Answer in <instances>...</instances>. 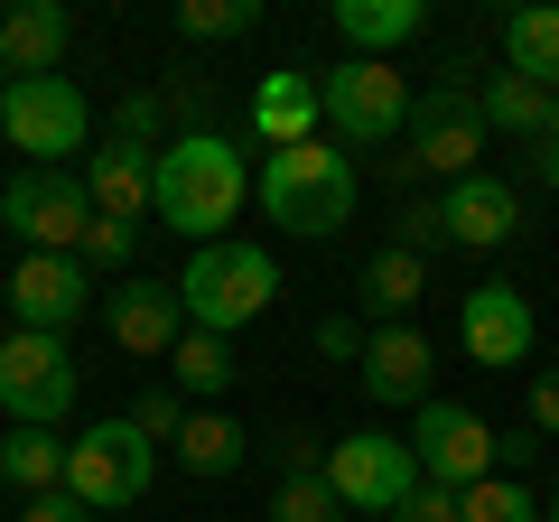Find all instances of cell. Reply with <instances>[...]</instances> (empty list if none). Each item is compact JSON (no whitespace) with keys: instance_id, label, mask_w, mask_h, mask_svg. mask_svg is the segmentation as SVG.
I'll return each mask as SVG.
<instances>
[{"instance_id":"6da1fadb","label":"cell","mask_w":559,"mask_h":522,"mask_svg":"<svg viewBox=\"0 0 559 522\" xmlns=\"http://www.w3.org/2000/svg\"><path fill=\"white\" fill-rule=\"evenodd\" d=\"M159 215L187 242H224V224L242 215V141L224 131H178L159 150Z\"/></svg>"},{"instance_id":"7a4b0ae2","label":"cell","mask_w":559,"mask_h":522,"mask_svg":"<svg viewBox=\"0 0 559 522\" xmlns=\"http://www.w3.org/2000/svg\"><path fill=\"white\" fill-rule=\"evenodd\" d=\"M261 215L280 224V234H299V242H326L345 234V215H355V159L326 141H299V150H271L252 178Z\"/></svg>"},{"instance_id":"3957f363","label":"cell","mask_w":559,"mask_h":522,"mask_svg":"<svg viewBox=\"0 0 559 522\" xmlns=\"http://www.w3.org/2000/svg\"><path fill=\"white\" fill-rule=\"evenodd\" d=\"M271 299H280V261L261 252V242H197V261L178 271V308H187V327H205V336L252 327Z\"/></svg>"},{"instance_id":"277c9868","label":"cell","mask_w":559,"mask_h":522,"mask_svg":"<svg viewBox=\"0 0 559 522\" xmlns=\"http://www.w3.org/2000/svg\"><path fill=\"white\" fill-rule=\"evenodd\" d=\"M318 103H326V131H336L345 150H401V131H411V84H401L392 57H345L318 75Z\"/></svg>"},{"instance_id":"5b68a950","label":"cell","mask_w":559,"mask_h":522,"mask_svg":"<svg viewBox=\"0 0 559 522\" xmlns=\"http://www.w3.org/2000/svg\"><path fill=\"white\" fill-rule=\"evenodd\" d=\"M326 485H336L345 513L392 522L429 476H419V448L411 439H392V429H345V439H326Z\"/></svg>"},{"instance_id":"8992f818","label":"cell","mask_w":559,"mask_h":522,"mask_svg":"<svg viewBox=\"0 0 559 522\" xmlns=\"http://www.w3.org/2000/svg\"><path fill=\"white\" fill-rule=\"evenodd\" d=\"M0 131H10V150H28V168H66L94 141V103H84L75 75H10Z\"/></svg>"},{"instance_id":"52a82bcc","label":"cell","mask_w":559,"mask_h":522,"mask_svg":"<svg viewBox=\"0 0 559 522\" xmlns=\"http://www.w3.org/2000/svg\"><path fill=\"white\" fill-rule=\"evenodd\" d=\"M0 411H10V429H57L75 411V355H66V336H38V327L0 336Z\"/></svg>"},{"instance_id":"ba28073f","label":"cell","mask_w":559,"mask_h":522,"mask_svg":"<svg viewBox=\"0 0 559 522\" xmlns=\"http://www.w3.org/2000/svg\"><path fill=\"white\" fill-rule=\"evenodd\" d=\"M150 476H159V448L140 439L131 420H94L75 448H66V495H84L94 513L140 503V495H150Z\"/></svg>"},{"instance_id":"9c48e42d","label":"cell","mask_w":559,"mask_h":522,"mask_svg":"<svg viewBox=\"0 0 559 522\" xmlns=\"http://www.w3.org/2000/svg\"><path fill=\"white\" fill-rule=\"evenodd\" d=\"M401 150L419 159V178H476V150H485V103L466 94V75L429 84V94L411 103V131H401Z\"/></svg>"},{"instance_id":"30bf717a","label":"cell","mask_w":559,"mask_h":522,"mask_svg":"<svg viewBox=\"0 0 559 522\" xmlns=\"http://www.w3.org/2000/svg\"><path fill=\"white\" fill-rule=\"evenodd\" d=\"M0 224H10L28 252H84L94 197H84V178H66V168H20V178L0 187Z\"/></svg>"},{"instance_id":"8fae6325","label":"cell","mask_w":559,"mask_h":522,"mask_svg":"<svg viewBox=\"0 0 559 522\" xmlns=\"http://www.w3.org/2000/svg\"><path fill=\"white\" fill-rule=\"evenodd\" d=\"M411 448H419V476L448 485V495H476V485L495 476V429H485L466 402H419Z\"/></svg>"},{"instance_id":"7c38bea8","label":"cell","mask_w":559,"mask_h":522,"mask_svg":"<svg viewBox=\"0 0 559 522\" xmlns=\"http://www.w3.org/2000/svg\"><path fill=\"white\" fill-rule=\"evenodd\" d=\"M0 299H10V318H20V327L66 336V327L94 308V271H84L75 252H20V271L0 281Z\"/></svg>"},{"instance_id":"4fadbf2b","label":"cell","mask_w":559,"mask_h":522,"mask_svg":"<svg viewBox=\"0 0 559 522\" xmlns=\"http://www.w3.org/2000/svg\"><path fill=\"white\" fill-rule=\"evenodd\" d=\"M457 336H466V364H485V373H522L532 364V299H522L513 281H485V289H466V318H457Z\"/></svg>"},{"instance_id":"5bb4252c","label":"cell","mask_w":559,"mask_h":522,"mask_svg":"<svg viewBox=\"0 0 559 522\" xmlns=\"http://www.w3.org/2000/svg\"><path fill=\"white\" fill-rule=\"evenodd\" d=\"M103 327H112V345H121V355H140V364L178 355V336H187L178 281H121L112 299H103Z\"/></svg>"},{"instance_id":"9a60e30c","label":"cell","mask_w":559,"mask_h":522,"mask_svg":"<svg viewBox=\"0 0 559 522\" xmlns=\"http://www.w3.org/2000/svg\"><path fill=\"white\" fill-rule=\"evenodd\" d=\"M84 197H94V215H112V224L159 215V150L103 141V150H94V178H84Z\"/></svg>"},{"instance_id":"2e32d148","label":"cell","mask_w":559,"mask_h":522,"mask_svg":"<svg viewBox=\"0 0 559 522\" xmlns=\"http://www.w3.org/2000/svg\"><path fill=\"white\" fill-rule=\"evenodd\" d=\"M252 141L261 150H299V141H318V121H326V103H318V75H299V66H280V75H261L252 84Z\"/></svg>"},{"instance_id":"e0dca14e","label":"cell","mask_w":559,"mask_h":522,"mask_svg":"<svg viewBox=\"0 0 559 522\" xmlns=\"http://www.w3.org/2000/svg\"><path fill=\"white\" fill-rule=\"evenodd\" d=\"M429 364H439V355H429V336L401 318V327H373V336H364L355 382L373 392V402H429Z\"/></svg>"},{"instance_id":"ac0fdd59","label":"cell","mask_w":559,"mask_h":522,"mask_svg":"<svg viewBox=\"0 0 559 522\" xmlns=\"http://www.w3.org/2000/svg\"><path fill=\"white\" fill-rule=\"evenodd\" d=\"M439 205H448V242H457V252H503L513 224H522V197L503 178H485V168H476V178H457Z\"/></svg>"},{"instance_id":"d6986e66","label":"cell","mask_w":559,"mask_h":522,"mask_svg":"<svg viewBox=\"0 0 559 522\" xmlns=\"http://www.w3.org/2000/svg\"><path fill=\"white\" fill-rule=\"evenodd\" d=\"M66 47H75V20H66L57 0H10L0 10V66L10 75H57Z\"/></svg>"},{"instance_id":"ffe728a7","label":"cell","mask_w":559,"mask_h":522,"mask_svg":"<svg viewBox=\"0 0 559 522\" xmlns=\"http://www.w3.org/2000/svg\"><path fill=\"white\" fill-rule=\"evenodd\" d=\"M476 103H485V131H513V141H532V150L559 131V94H550V84H532V75H513V66L485 75Z\"/></svg>"},{"instance_id":"44dd1931","label":"cell","mask_w":559,"mask_h":522,"mask_svg":"<svg viewBox=\"0 0 559 522\" xmlns=\"http://www.w3.org/2000/svg\"><path fill=\"white\" fill-rule=\"evenodd\" d=\"M419 289H429V261H419V252H401V242H382V252L364 261L355 299H364V318H373V327H401V318L419 308Z\"/></svg>"},{"instance_id":"7402d4cb","label":"cell","mask_w":559,"mask_h":522,"mask_svg":"<svg viewBox=\"0 0 559 522\" xmlns=\"http://www.w3.org/2000/svg\"><path fill=\"white\" fill-rule=\"evenodd\" d=\"M429 28V0H336V38L364 47V57H392Z\"/></svg>"},{"instance_id":"603a6c76","label":"cell","mask_w":559,"mask_h":522,"mask_svg":"<svg viewBox=\"0 0 559 522\" xmlns=\"http://www.w3.org/2000/svg\"><path fill=\"white\" fill-rule=\"evenodd\" d=\"M503 66L559 94V10H550V0H532V10H513V20H503Z\"/></svg>"},{"instance_id":"cb8c5ba5","label":"cell","mask_w":559,"mask_h":522,"mask_svg":"<svg viewBox=\"0 0 559 522\" xmlns=\"http://www.w3.org/2000/svg\"><path fill=\"white\" fill-rule=\"evenodd\" d=\"M66 448H75V439H57V429H10V439H0V485L57 495V485H66Z\"/></svg>"},{"instance_id":"d4e9b609","label":"cell","mask_w":559,"mask_h":522,"mask_svg":"<svg viewBox=\"0 0 559 522\" xmlns=\"http://www.w3.org/2000/svg\"><path fill=\"white\" fill-rule=\"evenodd\" d=\"M168 382H178L187 402H215V392H234V336H205V327H187L178 355H168Z\"/></svg>"},{"instance_id":"484cf974","label":"cell","mask_w":559,"mask_h":522,"mask_svg":"<svg viewBox=\"0 0 559 522\" xmlns=\"http://www.w3.org/2000/svg\"><path fill=\"white\" fill-rule=\"evenodd\" d=\"M242 458H252V448H242V429L224 420V411H187V429H178V466L187 476L215 485V476H234Z\"/></svg>"},{"instance_id":"4316f807","label":"cell","mask_w":559,"mask_h":522,"mask_svg":"<svg viewBox=\"0 0 559 522\" xmlns=\"http://www.w3.org/2000/svg\"><path fill=\"white\" fill-rule=\"evenodd\" d=\"M178 28L187 38H252L261 0H178Z\"/></svg>"},{"instance_id":"83f0119b","label":"cell","mask_w":559,"mask_h":522,"mask_svg":"<svg viewBox=\"0 0 559 522\" xmlns=\"http://www.w3.org/2000/svg\"><path fill=\"white\" fill-rule=\"evenodd\" d=\"M466 522H540V495L522 476H485L476 495H466Z\"/></svg>"},{"instance_id":"f1b7e54d","label":"cell","mask_w":559,"mask_h":522,"mask_svg":"<svg viewBox=\"0 0 559 522\" xmlns=\"http://www.w3.org/2000/svg\"><path fill=\"white\" fill-rule=\"evenodd\" d=\"M131 429H140L150 448H178V429H187V392H178V382H150V392L131 402Z\"/></svg>"},{"instance_id":"f546056e","label":"cell","mask_w":559,"mask_h":522,"mask_svg":"<svg viewBox=\"0 0 559 522\" xmlns=\"http://www.w3.org/2000/svg\"><path fill=\"white\" fill-rule=\"evenodd\" d=\"M271 522H345V503H336V485H326V476H289L271 495Z\"/></svg>"},{"instance_id":"4dcf8cb0","label":"cell","mask_w":559,"mask_h":522,"mask_svg":"<svg viewBox=\"0 0 559 522\" xmlns=\"http://www.w3.org/2000/svg\"><path fill=\"white\" fill-rule=\"evenodd\" d=\"M392 242H401V252H419V261L448 252V205H439V197H411V205L392 215Z\"/></svg>"},{"instance_id":"1f68e13d","label":"cell","mask_w":559,"mask_h":522,"mask_svg":"<svg viewBox=\"0 0 559 522\" xmlns=\"http://www.w3.org/2000/svg\"><path fill=\"white\" fill-rule=\"evenodd\" d=\"M140 252V224H112V215H94V234H84V271H121V261Z\"/></svg>"},{"instance_id":"d6a6232c","label":"cell","mask_w":559,"mask_h":522,"mask_svg":"<svg viewBox=\"0 0 559 522\" xmlns=\"http://www.w3.org/2000/svg\"><path fill=\"white\" fill-rule=\"evenodd\" d=\"M271 466H280V485H289V476H326V448L308 439V429H280V439H271Z\"/></svg>"},{"instance_id":"836d02e7","label":"cell","mask_w":559,"mask_h":522,"mask_svg":"<svg viewBox=\"0 0 559 522\" xmlns=\"http://www.w3.org/2000/svg\"><path fill=\"white\" fill-rule=\"evenodd\" d=\"M159 121H168L159 94H131V103L112 112V141H140V150H150V141H159Z\"/></svg>"},{"instance_id":"e575fe53","label":"cell","mask_w":559,"mask_h":522,"mask_svg":"<svg viewBox=\"0 0 559 522\" xmlns=\"http://www.w3.org/2000/svg\"><path fill=\"white\" fill-rule=\"evenodd\" d=\"M364 336H373L364 318H318V355L326 364H364Z\"/></svg>"},{"instance_id":"d590c367","label":"cell","mask_w":559,"mask_h":522,"mask_svg":"<svg viewBox=\"0 0 559 522\" xmlns=\"http://www.w3.org/2000/svg\"><path fill=\"white\" fill-rule=\"evenodd\" d=\"M392 522H466V495H448V485H419V495L401 503Z\"/></svg>"},{"instance_id":"8d00e7d4","label":"cell","mask_w":559,"mask_h":522,"mask_svg":"<svg viewBox=\"0 0 559 522\" xmlns=\"http://www.w3.org/2000/svg\"><path fill=\"white\" fill-rule=\"evenodd\" d=\"M20 522H94V503L57 485V495H28V513H20Z\"/></svg>"},{"instance_id":"74e56055","label":"cell","mask_w":559,"mask_h":522,"mask_svg":"<svg viewBox=\"0 0 559 522\" xmlns=\"http://www.w3.org/2000/svg\"><path fill=\"white\" fill-rule=\"evenodd\" d=\"M532 458H540V429H532V420H522V429H503V439H495V466H513V476H522Z\"/></svg>"},{"instance_id":"f35d334b","label":"cell","mask_w":559,"mask_h":522,"mask_svg":"<svg viewBox=\"0 0 559 522\" xmlns=\"http://www.w3.org/2000/svg\"><path fill=\"white\" fill-rule=\"evenodd\" d=\"M532 429H540V439H559V373L532 382Z\"/></svg>"},{"instance_id":"ab89813d","label":"cell","mask_w":559,"mask_h":522,"mask_svg":"<svg viewBox=\"0 0 559 522\" xmlns=\"http://www.w3.org/2000/svg\"><path fill=\"white\" fill-rule=\"evenodd\" d=\"M0 103H10V66H0Z\"/></svg>"},{"instance_id":"60d3db41","label":"cell","mask_w":559,"mask_h":522,"mask_svg":"<svg viewBox=\"0 0 559 522\" xmlns=\"http://www.w3.org/2000/svg\"><path fill=\"white\" fill-rule=\"evenodd\" d=\"M540 522H559V495H550V513H540Z\"/></svg>"}]
</instances>
